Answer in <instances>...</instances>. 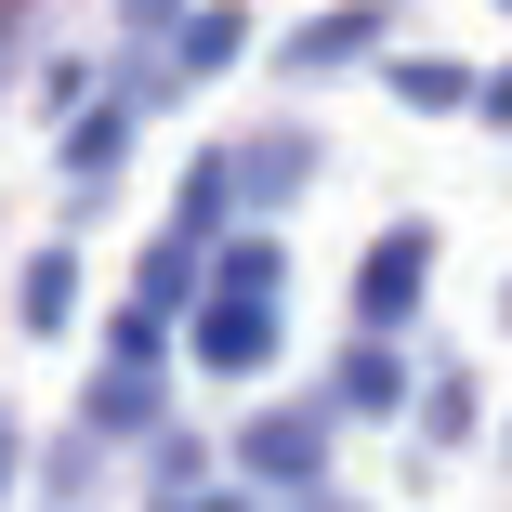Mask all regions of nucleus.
<instances>
[{
    "instance_id": "nucleus-1",
    "label": "nucleus",
    "mask_w": 512,
    "mask_h": 512,
    "mask_svg": "<svg viewBox=\"0 0 512 512\" xmlns=\"http://www.w3.org/2000/svg\"><path fill=\"white\" fill-rule=\"evenodd\" d=\"M197 355L211 368H263L276 355V237L224 250V289H211V316H197Z\"/></svg>"
},
{
    "instance_id": "nucleus-2",
    "label": "nucleus",
    "mask_w": 512,
    "mask_h": 512,
    "mask_svg": "<svg viewBox=\"0 0 512 512\" xmlns=\"http://www.w3.org/2000/svg\"><path fill=\"white\" fill-rule=\"evenodd\" d=\"M421 263H434V237H421V224H394V237L368 250V276H355V316H368V329H394L407 302H421Z\"/></svg>"
},
{
    "instance_id": "nucleus-3",
    "label": "nucleus",
    "mask_w": 512,
    "mask_h": 512,
    "mask_svg": "<svg viewBox=\"0 0 512 512\" xmlns=\"http://www.w3.org/2000/svg\"><path fill=\"white\" fill-rule=\"evenodd\" d=\"M316 447H329L316 407H276V421H250V473H276V486H316Z\"/></svg>"
},
{
    "instance_id": "nucleus-4",
    "label": "nucleus",
    "mask_w": 512,
    "mask_h": 512,
    "mask_svg": "<svg viewBox=\"0 0 512 512\" xmlns=\"http://www.w3.org/2000/svg\"><path fill=\"white\" fill-rule=\"evenodd\" d=\"M381 27H394V0H342V14H316V27L289 40V66H355Z\"/></svg>"
},
{
    "instance_id": "nucleus-5",
    "label": "nucleus",
    "mask_w": 512,
    "mask_h": 512,
    "mask_svg": "<svg viewBox=\"0 0 512 512\" xmlns=\"http://www.w3.org/2000/svg\"><path fill=\"white\" fill-rule=\"evenodd\" d=\"M302 171H316V145H302V132H263V145H237V184H250V197H289Z\"/></svg>"
},
{
    "instance_id": "nucleus-6",
    "label": "nucleus",
    "mask_w": 512,
    "mask_h": 512,
    "mask_svg": "<svg viewBox=\"0 0 512 512\" xmlns=\"http://www.w3.org/2000/svg\"><path fill=\"white\" fill-rule=\"evenodd\" d=\"M119 145H132V106H92V119L66 132V171H79V184H106V171H119Z\"/></svg>"
},
{
    "instance_id": "nucleus-7",
    "label": "nucleus",
    "mask_w": 512,
    "mask_h": 512,
    "mask_svg": "<svg viewBox=\"0 0 512 512\" xmlns=\"http://www.w3.org/2000/svg\"><path fill=\"white\" fill-rule=\"evenodd\" d=\"M14 302H27V329H66V316H79V263H66V250H40Z\"/></svg>"
},
{
    "instance_id": "nucleus-8",
    "label": "nucleus",
    "mask_w": 512,
    "mask_h": 512,
    "mask_svg": "<svg viewBox=\"0 0 512 512\" xmlns=\"http://www.w3.org/2000/svg\"><path fill=\"white\" fill-rule=\"evenodd\" d=\"M342 407H368V421H381V407H407V368H394L381 342H355V355H342Z\"/></svg>"
},
{
    "instance_id": "nucleus-9",
    "label": "nucleus",
    "mask_w": 512,
    "mask_h": 512,
    "mask_svg": "<svg viewBox=\"0 0 512 512\" xmlns=\"http://www.w3.org/2000/svg\"><path fill=\"white\" fill-rule=\"evenodd\" d=\"M145 421H158V381H145V368L92 381V434H145Z\"/></svg>"
},
{
    "instance_id": "nucleus-10",
    "label": "nucleus",
    "mask_w": 512,
    "mask_h": 512,
    "mask_svg": "<svg viewBox=\"0 0 512 512\" xmlns=\"http://www.w3.org/2000/svg\"><path fill=\"white\" fill-rule=\"evenodd\" d=\"M211 66H237V14H197L184 27V79H211Z\"/></svg>"
},
{
    "instance_id": "nucleus-11",
    "label": "nucleus",
    "mask_w": 512,
    "mask_h": 512,
    "mask_svg": "<svg viewBox=\"0 0 512 512\" xmlns=\"http://www.w3.org/2000/svg\"><path fill=\"white\" fill-rule=\"evenodd\" d=\"M394 92H407V106H460L473 79H460V66H394Z\"/></svg>"
},
{
    "instance_id": "nucleus-12",
    "label": "nucleus",
    "mask_w": 512,
    "mask_h": 512,
    "mask_svg": "<svg viewBox=\"0 0 512 512\" xmlns=\"http://www.w3.org/2000/svg\"><path fill=\"white\" fill-rule=\"evenodd\" d=\"M119 14H132V27H158V14H171V0H119Z\"/></svg>"
}]
</instances>
